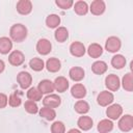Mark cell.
Segmentation results:
<instances>
[{"label":"cell","instance_id":"6da1fadb","mask_svg":"<svg viewBox=\"0 0 133 133\" xmlns=\"http://www.w3.org/2000/svg\"><path fill=\"white\" fill-rule=\"evenodd\" d=\"M28 30L25 25L23 24H14L9 29V36L10 39L16 43H21L27 37Z\"/></svg>","mask_w":133,"mask_h":133},{"label":"cell","instance_id":"7a4b0ae2","mask_svg":"<svg viewBox=\"0 0 133 133\" xmlns=\"http://www.w3.org/2000/svg\"><path fill=\"white\" fill-rule=\"evenodd\" d=\"M118 129L123 132H129L133 129V116L131 114H125L119 117L117 123Z\"/></svg>","mask_w":133,"mask_h":133},{"label":"cell","instance_id":"3957f363","mask_svg":"<svg viewBox=\"0 0 133 133\" xmlns=\"http://www.w3.org/2000/svg\"><path fill=\"white\" fill-rule=\"evenodd\" d=\"M105 86L108 88L109 91H116L121 86L119 77L115 74H110L105 78Z\"/></svg>","mask_w":133,"mask_h":133},{"label":"cell","instance_id":"277c9868","mask_svg":"<svg viewBox=\"0 0 133 133\" xmlns=\"http://www.w3.org/2000/svg\"><path fill=\"white\" fill-rule=\"evenodd\" d=\"M122 47V42L117 36H109L105 42V49L110 53H116Z\"/></svg>","mask_w":133,"mask_h":133},{"label":"cell","instance_id":"5b68a950","mask_svg":"<svg viewBox=\"0 0 133 133\" xmlns=\"http://www.w3.org/2000/svg\"><path fill=\"white\" fill-rule=\"evenodd\" d=\"M114 100V96L111 91H108V90H103L101 91L98 97H97V102L100 106L102 107H106V106H109L112 104Z\"/></svg>","mask_w":133,"mask_h":133},{"label":"cell","instance_id":"8992f818","mask_svg":"<svg viewBox=\"0 0 133 133\" xmlns=\"http://www.w3.org/2000/svg\"><path fill=\"white\" fill-rule=\"evenodd\" d=\"M17 81L22 89H27L32 83V76L28 72L22 71L17 75Z\"/></svg>","mask_w":133,"mask_h":133},{"label":"cell","instance_id":"52a82bcc","mask_svg":"<svg viewBox=\"0 0 133 133\" xmlns=\"http://www.w3.org/2000/svg\"><path fill=\"white\" fill-rule=\"evenodd\" d=\"M122 114H123V107L119 104H111L106 109V115L111 121H115L119 118Z\"/></svg>","mask_w":133,"mask_h":133},{"label":"cell","instance_id":"ba28073f","mask_svg":"<svg viewBox=\"0 0 133 133\" xmlns=\"http://www.w3.org/2000/svg\"><path fill=\"white\" fill-rule=\"evenodd\" d=\"M36 51L41 55H48L52 51V44L47 38H41L36 43Z\"/></svg>","mask_w":133,"mask_h":133},{"label":"cell","instance_id":"9c48e42d","mask_svg":"<svg viewBox=\"0 0 133 133\" xmlns=\"http://www.w3.org/2000/svg\"><path fill=\"white\" fill-rule=\"evenodd\" d=\"M61 103V99L58 95L55 94H49L48 96H46L43 99V104L45 107H49V108H56L60 105Z\"/></svg>","mask_w":133,"mask_h":133},{"label":"cell","instance_id":"30bf717a","mask_svg":"<svg viewBox=\"0 0 133 133\" xmlns=\"http://www.w3.org/2000/svg\"><path fill=\"white\" fill-rule=\"evenodd\" d=\"M16 8L20 15L26 16L32 11V3L30 0H19L17 2Z\"/></svg>","mask_w":133,"mask_h":133},{"label":"cell","instance_id":"8fae6325","mask_svg":"<svg viewBox=\"0 0 133 133\" xmlns=\"http://www.w3.org/2000/svg\"><path fill=\"white\" fill-rule=\"evenodd\" d=\"M8 61L11 65L19 66V65L23 64V62L25 61V56L21 51L15 50V51L10 52V54L8 55Z\"/></svg>","mask_w":133,"mask_h":133},{"label":"cell","instance_id":"7c38bea8","mask_svg":"<svg viewBox=\"0 0 133 133\" xmlns=\"http://www.w3.org/2000/svg\"><path fill=\"white\" fill-rule=\"evenodd\" d=\"M90 12L95 16H100L102 14H104L105 9H106V4L103 0H94L90 3V6L88 7Z\"/></svg>","mask_w":133,"mask_h":133},{"label":"cell","instance_id":"4fadbf2b","mask_svg":"<svg viewBox=\"0 0 133 133\" xmlns=\"http://www.w3.org/2000/svg\"><path fill=\"white\" fill-rule=\"evenodd\" d=\"M85 52L86 49L81 42H74L70 46V53L75 57H82Z\"/></svg>","mask_w":133,"mask_h":133},{"label":"cell","instance_id":"5bb4252c","mask_svg":"<svg viewBox=\"0 0 133 133\" xmlns=\"http://www.w3.org/2000/svg\"><path fill=\"white\" fill-rule=\"evenodd\" d=\"M53 84H54V89L58 92H64L65 90H68V88L70 86L68 79L63 76H59V77L55 78Z\"/></svg>","mask_w":133,"mask_h":133},{"label":"cell","instance_id":"9a60e30c","mask_svg":"<svg viewBox=\"0 0 133 133\" xmlns=\"http://www.w3.org/2000/svg\"><path fill=\"white\" fill-rule=\"evenodd\" d=\"M71 95L75 99H83L86 96V87L81 83H75L71 87Z\"/></svg>","mask_w":133,"mask_h":133},{"label":"cell","instance_id":"2e32d148","mask_svg":"<svg viewBox=\"0 0 133 133\" xmlns=\"http://www.w3.org/2000/svg\"><path fill=\"white\" fill-rule=\"evenodd\" d=\"M77 125H78V128L80 130H83V131H88L92 128V125H94V122L91 119V117L87 116V115H82L78 118L77 121Z\"/></svg>","mask_w":133,"mask_h":133},{"label":"cell","instance_id":"e0dca14e","mask_svg":"<svg viewBox=\"0 0 133 133\" xmlns=\"http://www.w3.org/2000/svg\"><path fill=\"white\" fill-rule=\"evenodd\" d=\"M69 76H70V78H71L73 81L79 82V81H81V80L84 78L85 72H84V70H83L82 68H80V66H73V68L69 71Z\"/></svg>","mask_w":133,"mask_h":133},{"label":"cell","instance_id":"ac0fdd59","mask_svg":"<svg viewBox=\"0 0 133 133\" xmlns=\"http://www.w3.org/2000/svg\"><path fill=\"white\" fill-rule=\"evenodd\" d=\"M86 51H87V54L89 55V57H91V58H99L103 54L102 46L100 44H97V43L90 44Z\"/></svg>","mask_w":133,"mask_h":133},{"label":"cell","instance_id":"d6986e66","mask_svg":"<svg viewBox=\"0 0 133 133\" xmlns=\"http://www.w3.org/2000/svg\"><path fill=\"white\" fill-rule=\"evenodd\" d=\"M46 69L50 73H56L61 69V62L56 57H51L46 61Z\"/></svg>","mask_w":133,"mask_h":133},{"label":"cell","instance_id":"ffe728a7","mask_svg":"<svg viewBox=\"0 0 133 133\" xmlns=\"http://www.w3.org/2000/svg\"><path fill=\"white\" fill-rule=\"evenodd\" d=\"M12 49V41L7 36L0 37V54H8Z\"/></svg>","mask_w":133,"mask_h":133},{"label":"cell","instance_id":"44dd1931","mask_svg":"<svg viewBox=\"0 0 133 133\" xmlns=\"http://www.w3.org/2000/svg\"><path fill=\"white\" fill-rule=\"evenodd\" d=\"M97 129L100 133H109L110 131H112L113 129V123L111 119L109 118H104V119H101L99 123H98V126H97Z\"/></svg>","mask_w":133,"mask_h":133},{"label":"cell","instance_id":"7402d4cb","mask_svg":"<svg viewBox=\"0 0 133 133\" xmlns=\"http://www.w3.org/2000/svg\"><path fill=\"white\" fill-rule=\"evenodd\" d=\"M37 89L42 94H51L54 90V84L51 80L44 79V80L39 81V83L37 85Z\"/></svg>","mask_w":133,"mask_h":133},{"label":"cell","instance_id":"603a6c76","mask_svg":"<svg viewBox=\"0 0 133 133\" xmlns=\"http://www.w3.org/2000/svg\"><path fill=\"white\" fill-rule=\"evenodd\" d=\"M54 37L58 43H63L69 38V30L63 26L57 27L54 32Z\"/></svg>","mask_w":133,"mask_h":133},{"label":"cell","instance_id":"cb8c5ba5","mask_svg":"<svg viewBox=\"0 0 133 133\" xmlns=\"http://www.w3.org/2000/svg\"><path fill=\"white\" fill-rule=\"evenodd\" d=\"M89 8H88V4L85 1L79 0L77 2L74 3V11L78 15V16H84L88 12Z\"/></svg>","mask_w":133,"mask_h":133},{"label":"cell","instance_id":"d4e9b609","mask_svg":"<svg viewBox=\"0 0 133 133\" xmlns=\"http://www.w3.org/2000/svg\"><path fill=\"white\" fill-rule=\"evenodd\" d=\"M107 63L103 60H97L91 64V71L96 75H102L107 71Z\"/></svg>","mask_w":133,"mask_h":133},{"label":"cell","instance_id":"484cf974","mask_svg":"<svg viewBox=\"0 0 133 133\" xmlns=\"http://www.w3.org/2000/svg\"><path fill=\"white\" fill-rule=\"evenodd\" d=\"M121 84L123 85V88L126 91H132L133 90V75L131 72L124 75Z\"/></svg>","mask_w":133,"mask_h":133},{"label":"cell","instance_id":"4316f807","mask_svg":"<svg viewBox=\"0 0 133 133\" xmlns=\"http://www.w3.org/2000/svg\"><path fill=\"white\" fill-rule=\"evenodd\" d=\"M126 62H127V60H126L125 56L122 55V54H115L111 58V65L114 69H117V70L123 69L126 65Z\"/></svg>","mask_w":133,"mask_h":133},{"label":"cell","instance_id":"83f0119b","mask_svg":"<svg viewBox=\"0 0 133 133\" xmlns=\"http://www.w3.org/2000/svg\"><path fill=\"white\" fill-rule=\"evenodd\" d=\"M38 113L43 118H45L47 121H53L56 117V111L53 108H49V107H45V106L38 110Z\"/></svg>","mask_w":133,"mask_h":133},{"label":"cell","instance_id":"f1b7e54d","mask_svg":"<svg viewBox=\"0 0 133 133\" xmlns=\"http://www.w3.org/2000/svg\"><path fill=\"white\" fill-rule=\"evenodd\" d=\"M75 111L79 114H85L89 111V104L84 100H78L74 105Z\"/></svg>","mask_w":133,"mask_h":133},{"label":"cell","instance_id":"f546056e","mask_svg":"<svg viewBox=\"0 0 133 133\" xmlns=\"http://www.w3.org/2000/svg\"><path fill=\"white\" fill-rule=\"evenodd\" d=\"M60 24V17L56 14H51L46 18V25L49 28H57Z\"/></svg>","mask_w":133,"mask_h":133},{"label":"cell","instance_id":"4dcf8cb0","mask_svg":"<svg viewBox=\"0 0 133 133\" xmlns=\"http://www.w3.org/2000/svg\"><path fill=\"white\" fill-rule=\"evenodd\" d=\"M29 66L35 71V72H41L44 70L45 68V62L42 58H38V57H33L32 59H30L29 61Z\"/></svg>","mask_w":133,"mask_h":133},{"label":"cell","instance_id":"1f68e13d","mask_svg":"<svg viewBox=\"0 0 133 133\" xmlns=\"http://www.w3.org/2000/svg\"><path fill=\"white\" fill-rule=\"evenodd\" d=\"M28 100L30 101H33V102H37V101H41L42 100V97H43V94L37 89V87H30L26 94Z\"/></svg>","mask_w":133,"mask_h":133},{"label":"cell","instance_id":"d6a6232c","mask_svg":"<svg viewBox=\"0 0 133 133\" xmlns=\"http://www.w3.org/2000/svg\"><path fill=\"white\" fill-rule=\"evenodd\" d=\"M24 108L25 110L30 113V114H35L38 112V107H37V104L33 101H30V100H27L24 104Z\"/></svg>","mask_w":133,"mask_h":133},{"label":"cell","instance_id":"836d02e7","mask_svg":"<svg viewBox=\"0 0 133 133\" xmlns=\"http://www.w3.org/2000/svg\"><path fill=\"white\" fill-rule=\"evenodd\" d=\"M65 126L62 122L56 121L51 125V133H64Z\"/></svg>","mask_w":133,"mask_h":133},{"label":"cell","instance_id":"e575fe53","mask_svg":"<svg viewBox=\"0 0 133 133\" xmlns=\"http://www.w3.org/2000/svg\"><path fill=\"white\" fill-rule=\"evenodd\" d=\"M8 104L11 107H19L22 104V100L17 94H11L8 97Z\"/></svg>","mask_w":133,"mask_h":133},{"label":"cell","instance_id":"d590c367","mask_svg":"<svg viewBox=\"0 0 133 133\" xmlns=\"http://www.w3.org/2000/svg\"><path fill=\"white\" fill-rule=\"evenodd\" d=\"M55 4L61 9H69L74 5L73 0H55Z\"/></svg>","mask_w":133,"mask_h":133},{"label":"cell","instance_id":"8d00e7d4","mask_svg":"<svg viewBox=\"0 0 133 133\" xmlns=\"http://www.w3.org/2000/svg\"><path fill=\"white\" fill-rule=\"evenodd\" d=\"M7 103H8V98H7V96H6L5 94L0 92V108L6 107Z\"/></svg>","mask_w":133,"mask_h":133},{"label":"cell","instance_id":"74e56055","mask_svg":"<svg viewBox=\"0 0 133 133\" xmlns=\"http://www.w3.org/2000/svg\"><path fill=\"white\" fill-rule=\"evenodd\" d=\"M4 69H5V63H4V61L2 59H0V74L4 71Z\"/></svg>","mask_w":133,"mask_h":133},{"label":"cell","instance_id":"f35d334b","mask_svg":"<svg viewBox=\"0 0 133 133\" xmlns=\"http://www.w3.org/2000/svg\"><path fill=\"white\" fill-rule=\"evenodd\" d=\"M66 133H81V131L78 130V129H71V130H69Z\"/></svg>","mask_w":133,"mask_h":133}]
</instances>
